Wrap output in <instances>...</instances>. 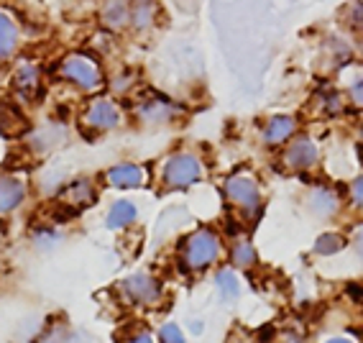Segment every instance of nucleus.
Listing matches in <instances>:
<instances>
[{"instance_id":"1","label":"nucleus","mask_w":363,"mask_h":343,"mask_svg":"<svg viewBox=\"0 0 363 343\" xmlns=\"http://www.w3.org/2000/svg\"><path fill=\"white\" fill-rule=\"evenodd\" d=\"M220 236L210 231V228H197L195 234H189L182 244V264L189 272H205L213 266L220 256Z\"/></svg>"},{"instance_id":"2","label":"nucleus","mask_w":363,"mask_h":343,"mask_svg":"<svg viewBox=\"0 0 363 343\" xmlns=\"http://www.w3.org/2000/svg\"><path fill=\"white\" fill-rule=\"evenodd\" d=\"M164 185L169 190H184L192 187L205 177V164L197 154L192 151H177L164 162Z\"/></svg>"},{"instance_id":"3","label":"nucleus","mask_w":363,"mask_h":343,"mask_svg":"<svg viewBox=\"0 0 363 343\" xmlns=\"http://www.w3.org/2000/svg\"><path fill=\"white\" fill-rule=\"evenodd\" d=\"M225 197L238 207L240 215L256 218L261 213V187L251 172H235L225 180Z\"/></svg>"},{"instance_id":"4","label":"nucleus","mask_w":363,"mask_h":343,"mask_svg":"<svg viewBox=\"0 0 363 343\" xmlns=\"http://www.w3.org/2000/svg\"><path fill=\"white\" fill-rule=\"evenodd\" d=\"M62 77L69 80L72 85H77L79 90H98L103 85V70L92 57L87 54H67L59 65Z\"/></svg>"},{"instance_id":"5","label":"nucleus","mask_w":363,"mask_h":343,"mask_svg":"<svg viewBox=\"0 0 363 343\" xmlns=\"http://www.w3.org/2000/svg\"><path fill=\"white\" fill-rule=\"evenodd\" d=\"M320 149L310 136H294L284 149V167L292 172H310L318 167Z\"/></svg>"},{"instance_id":"6","label":"nucleus","mask_w":363,"mask_h":343,"mask_svg":"<svg viewBox=\"0 0 363 343\" xmlns=\"http://www.w3.org/2000/svg\"><path fill=\"white\" fill-rule=\"evenodd\" d=\"M82 121H84V126H90V129H95L100 134V131H111V129H116V126H121L123 116H121V108H118L113 100H108V97H95V100H90L87 108H84Z\"/></svg>"},{"instance_id":"7","label":"nucleus","mask_w":363,"mask_h":343,"mask_svg":"<svg viewBox=\"0 0 363 343\" xmlns=\"http://www.w3.org/2000/svg\"><path fill=\"white\" fill-rule=\"evenodd\" d=\"M177 113H179V108L162 95H146L141 103L136 105V116L141 118L143 124H151V126L167 124Z\"/></svg>"},{"instance_id":"8","label":"nucleus","mask_w":363,"mask_h":343,"mask_svg":"<svg viewBox=\"0 0 363 343\" xmlns=\"http://www.w3.org/2000/svg\"><path fill=\"white\" fill-rule=\"evenodd\" d=\"M121 287H123L125 295L138 305H154L156 300H159V295H162V285L146 272L130 274L128 279H123Z\"/></svg>"},{"instance_id":"9","label":"nucleus","mask_w":363,"mask_h":343,"mask_svg":"<svg viewBox=\"0 0 363 343\" xmlns=\"http://www.w3.org/2000/svg\"><path fill=\"white\" fill-rule=\"evenodd\" d=\"M297 118L294 116H272L264 124V143L266 146H281L289 143L297 134Z\"/></svg>"},{"instance_id":"10","label":"nucleus","mask_w":363,"mask_h":343,"mask_svg":"<svg viewBox=\"0 0 363 343\" xmlns=\"http://www.w3.org/2000/svg\"><path fill=\"white\" fill-rule=\"evenodd\" d=\"M108 182L111 187H121V190H136L146 185V169L141 164H116V167L108 169Z\"/></svg>"},{"instance_id":"11","label":"nucleus","mask_w":363,"mask_h":343,"mask_svg":"<svg viewBox=\"0 0 363 343\" xmlns=\"http://www.w3.org/2000/svg\"><path fill=\"white\" fill-rule=\"evenodd\" d=\"M307 207H310L318 218L328 220L340 210V197H337L335 190L328 187V185H318V187L310 192V197H307Z\"/></svg>"},{"instance_id":"12","label":"nucleus","mask_w":363,"mask_h":343,"mask_svg":"<svg viewBox=\"0 0 363 343\" xmlns=\"http://www.w3.org/2000/svg\"><path fill=\"white\" fill-rule=\"evenodd\" d=\"M312 108H318L320 116H340L345 110V95L337 87L323 85L315 95H312Z\"/></svg>"},{"instance_id":"13","label":"nucleus","mask_w":363,"mask_h":343,"mask_svg":"<svg viewBox=\"0 0 363 343\" xmlns=\"http://www.w3.org/2000/svg\"><path fill=\"white\" fill-rule=\"evenodd\" d=\"M100 21L111 31L125 28L130 23V0H105L100 8Z\"/></svg>"},{"instance_id":"14","label":"nucleus","mask_w":363,"mask_h":343,"mask_svg":"<svg viewBox=\"0 0 363 343\" xmlns=\"http://www.w3.org/2000/svg\"><path fill=\"white\" fill-rule=\"evenodd\" d=\"M95 187H92V182L87 180H77L72 182V185H67L65 190H62V195H59V200L65 202V205L74 207V210H82V207H90L92 202H95Z\"/></svg>"},{"instance_id":"15","label":"nucleus","mask_w":363,"mask_h":343,"mask_svg":"<svg viewBox=\"0 0 363 343\" xmlns=\"http://www.w3.org/2000/svg\"><path fill=\"white\" fill-rule=\"evenodd\" d=\"M13 87L21 97H36L41 92V70L36 65H21L13 75Z\"/></svg>"},{"instance_id":"16","label":"nucleus","mask_w":363,"mask_h":343,"mask_svg":"<svg viewBox=\"0 0 363 343\" xmlns=\"http://www.w3.org/2000/svg\"><path fill=\"white\" fill-rule=\"evenodd\" d=\"M26 197V185L16 177L0 175V215L11 213L13 207H18Z\"/></svg>"},{"instance_id":"17","label":"nucleus","mask_w":363,"mask_h":343,"mask_svg":"<svg viewBox=\"0 0 363 343\" xmlns=\"http://www.w3.org/2000/svg\"><path fill=\"white\" fill-rule=\"evenodd\" d=\"M156 16H159L156 0H130V26L133 28L146 31L154 26Z\"/></svg>"},{"instance_id":"18","label":"nucleus","mask_w":363,"mask_h":343,"mask_svg":"<svg viewBox=\"0 0 363 343\" xmlns=\"http://www.w3.org/2000/svg\"><path fill=\"white\" fill-rule=\"evenodd\" d=\"M136 215H138V210H136V205H133V202L118 200V202H113L111 213H108L105 223H108V228H111V231H121V228L130 226V223L136 220Z\"/></svg>"},{"instance_id":"19","label":"nucleus","mask_w":363,"mask_h":343,"mask_svg":"<svg viewBox=\"0 0 363 343\" xmlns=\"http://www.w3.org/2000/svg\"><path fill=\"white\" fill-rule=\"evenodd\" d=\"M16 44H18V23L6 11H0V59L11 57Z\"/></svg>"},{"instance_id":"20","label":"nucleus","mask_w":363,"mask_h":343,"mask_svg":"<svg viewBox=\"0 0 363 343\" xmlns=\"http://www.w3.org/2000/svg\"><path fill=\"white\" fill-rule=\"evenodd\" d=\"M21 131H26V121L21 116L18 110L11 108V105H0V134H6V136H16Z\"/></svg>"},{"instance_id":"21","label":"nucleus","mask_w":363,"mask_h":343,"mask_svg":"<svg viewBox=\"0 0 363 343\" xmlns=\"http://www.w3.org/2000/svg\"><path fill=\"white\" fill-rule=\"evenodd\" d=\"M230 261H233V266H238V269H253L256 261H259V256H256V249H253L246 239H238L233 244V249H230Z\"/></svg>"},{"instance_id":"22","label":"nucleus","mask_w":363,"mask_h":343,"mask_svg":"<svg viewBox=\"0 0 363 343\" xmlns=\"http://www.w3.org/2000/svg\"><path fill=\"white\" fill-rule=\"evenodd\" d=\"M343 26L353 33H363V0H350L348 6L340 11Z\"/></svg>"},{"instance_id":"23","label":"nucleus","mask_w":363,"mask_h":343,"mask_svg":"<svg viewBox=\"0 0 363 343\" xmlns=\"http://www.w3.org/2000/svg\"><path fill=\"white\" fill-rule=\"evenodd\" d=\"M353 75L348 77V85H345V97H348L350 103L363 108V67H350Z\"/></svg>"},{"instance_id":"24","label":"nucleus","mask_w":363,"mask_h":343,"mask_svg":"<svg viewBox=\"0 0 363 343\" xmlns=\"http://www.w3.org/2000/svg\"><path fill=\"white\" fill-rule=\"evenodd\" d=\"M345 249V239L340 234H323L315 241V254L318 256H333V254L343 251Z\"/></svg>"},{"instance_id":"25","label":"nucleus","mask_w":363,"mask_h":343,"mask_svg":"<svg viewBox=\"0 0 363 343\" xmlns=\"http://www.w3.org/2000/svg\"><path fill=\"white\" fill-rule=\"evenodd\" d=\"M218 290H220L223 300H235L240 295V282L230 269H220L218 272Z\"/></svg>"},{"instance_id":"26","label":"nucleus","mask_w":363,"mask_h":343,"mask_svg":"<svg viewBox=\"0 0 363 343\" xmlns=\"http://www.w3.org/2000/svg\"><path fill=\"white\" fill-rule=\"evenodd\" d=\"M159 338H162V343H184V336H182L179 325H174V323L162 325V330H159Z\"/></svg>"},{"instance_id":"27","label":"nucleus","mask_w":363,"mask_h":343,"mask_svg":"<svg viewBox=\"0 0 363 343\" xmlns=\"http://www.w3.org/2000/svg\"><path fill=\"white\" fill-rule=\"evenodd\" d=\"M350 202L356 207H363V175L350 182Z\"/></svg>"},{"instance_id":"28","label":"nucleus","mask_w":363,"mask_h":343,"mask_svg":"<svg viewBox=\"0 0 363 343\" xmlns=\"http://www.w3.org/2000/svg\"><path fill=\"white\" fill-rule=\"evenodd\" d=\"M133 80H136V75H130V72H125V75H121V77L113 80V90L116 92H125L133 85Z\"/></svg>"},{"instance_id":"29","label":"nucleus","mask_w":363,"mask_h":343,"mask_svg":"<svg viewBox=\"0 0 363 343\" xmlns=\"http://www.w3.org/2000/svg\"><path fill=\"white\" fill-rule=\"evenodd\" d=\"M353 249H356V256L363 261V226L356 228V234H353Z\"/></svg>"},{"instance_id":"30","label":"nucleus","mask_w":363,"mask_h":343,"mask_svg":"<svg viewBox=\"0 0 363 343\" xmlns=\"http://www.w3.org/2000/svg\"><path fill=\"white\" fill-rule=\"evenodd\" d=\"M128 343H154V341H151L149 336H136V338H130Z\"/></svg>"},{"instance_id":"31","label":"nucleus","mask_w":363,"mask_h":343,"mask_svg":"<svg viewBox=\"0 0 363 343\" xmlns=\"http://www.w3.org/2000/svg\"><path fill=\"white\" fill-rule=\"evenodd\" d=\"M328 343H350V341H345V338H333V341H328Z\"/></svg>"},{"instance_id":"32","label":"nucleus","mask_w":363,"mask_h":343,"mask_svg":"<svg viewBox=\"0 0 363 343\" xmlns=\"http://www.w3.org/2000/svg\"><path fill=\"white\" fill-rule=\"evenodd\" d=\"M358 136H361V141H363V124H361V129H358Z\"/></svg>"}]
</instances>
